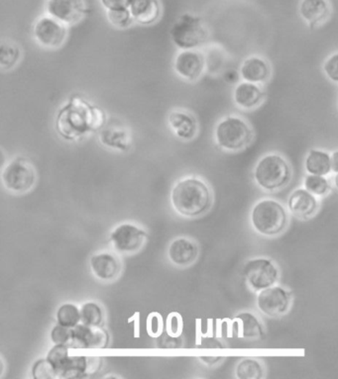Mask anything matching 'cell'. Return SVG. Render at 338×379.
I'll list each match as a JSON object with an SVG mask.
<instances>
[{"instance_id": "cell-14", "label": "cell", "mask_w": 338, "mask_h": 379, "mask_svg": "<svg viewBox=\"0 0 338 379\" xmlns=\"http://www.w3.org/2000/svg\"><path fill=\"white\" fill-rule=\"evenodd\" d=\"M206 67V57L198 50H181L173 60V71L187 81L200 80Z\"/></svg>"}, {"instance_id": "cell-13", "label": "cell", "mask_w": 338, "mask_h": 379, "mask_svg": "<svg viewBox=\"0 0 338 379\" xmlns=\"http://www.w3.org/2000/svg\"><path fill=\"white\" fill-rule=\"evenodd\" d=\"M45 8L47 15L66 26L78 24L87 12L83 0H47Z\"/></svg>"}, {"instance_id": "cell-26", "label": "cell", "mask_w": 338, "mask_h": 379, "mask_svg": "<svg viewBox=\"0 0 338 379\" xmlns=\"http://www.w3.org/2000/svg\"><path fill=\"white\" fill-rule=\"evenodd\" d=\"M56 319H57V324L67 327V328H74L76 325L82 323L81 308L74 303L63 304L58 309Z\"/></svg>"}, {"instance_id": "cell-29", "label": "cell", "mask_w": 338, "mask_h": 379, "mask_svg": "<svg viewBox=\"0 0 338 379\" xmlns=\"http://www.w3.org/2000/svg\"><path fill=\"white\" fill-rule=\"evenodd\" d=\"M236 376L240 379H260L264 374V369L258 360L245 358L236 367Z\"/></svg>"}, {"instance_id": "cell-10", "label": "cell", "mask_w": 338, "mask_h": 379, "mask_svg": "<svg viewBox=\"0 0 338 379\" xmlns=\"http://www.w3.org/2000/svg\"><path fill=\"white\" fill-rule=\"evenodd\" d=\"M243 274L250 288L261 291L275 285L279 279V270L271 259L256 258L245 263Z\"/></svg>"}, {"instance_id": "cell-36", "label": "cell", "mask_w": 338, "mask_h": 379, "mask_svg": "<svg viewBox=\"0 0 338 379\" xmlns=\"http://www.w3.org/2000/svg\"><path fill=\"white\" fill-rule=\"evenodd\" d=\"M132 1L133 0H101V3L107 11L119 10L129 8Z\"/></svg>"}, {"instance_id": "cell-34", "label": "cell", "mask_w": 338, "mask_h": 379, "mask_svg": "<svg viewBox=\"0 0 338 379\" xmlns=\"http://www.w3.org/2000/svg\"><path fill=\"white\" fill-rule=\"evenodd\" d=\"M72 338H73V328L56 325L51 331V340L54 345H65L71 347Z\"/></svg>"}, {"instance_id": "cell-20", "label": "cell", "mask_w": 338, "mask_h": 379, "mask_svg": "<svg viewBox=\"0 0 338 379\" xmlns=\"http://www.w3.org/2000/svg\"><path fill=\"white\" fill-rule=\"evenodd\" d=\"M271 69L267 61L260 56H250L241 64L240 76L243 80L248 83H265L269 80Z\"/></svg>"}, {"instance_id": "cell-6", "label": "cell", "mask_w": 338, "mask_h": 379, "mask_svg": "<svg viewBox=\"0 0 338 379\" xmlns=\"http://www.w3.org/2000/svg\"><path fill=\"white\" fill-rule=\"evenodd\" d=\"M171 39L177 48L197 50L209 40V29L202 17L191 13L181 15L171 29Z\"/></svg>"}, {"instance_id": "cell-17", "label": "cell", "mask_w": 338, "mask_h": 379, "mask_svg": "<svg viewBox=\"0 0 338 379\" xmlns=\"http://www.w3.org/2000/svg\"><path fill=\"white\" fill-rule=\"evenodd\" d=\"M168 125L173 135L184 141H190L197 136V119L187 110L176 109L168 116Z\"/></svg>"}, {"instance_id": "cell-4", "label": "cell", "mask_w": 338, "mask_h": 379, "mask_svg": "<svg viewBox=\"0 0 338 379\" xmlns=\"http://www.w3.org/2000/svg\"><path fill=\"white\" fill-rule=\"evenodd\" d=\"M292 178V169L285 158L268 153L261 158L254 169V180L266 191H276L287 186Z\"/></svg>"}, {"instance_id": "cell-18", "label": "cell", "mask_w": 338, "mask_h": 379, "mask_svg": "<svg viewBox=\"0 0 338 379\" xmlns=\"http://www.w3.org/2000/svg\"><path fill=\"white\" fill-rule=\"evenodd\" d=\"M167 254L173 265L184 268L195 263L198 256V247L191 239L181 237L170 243Z\"/></svg>"}, {"instance_id": "cell-7", "label": "cell", "mask_w": 338, "mask_h": 379, "mask_svg": "<svg viewBox=\"0 0 338 379\" xmlns=\"http://www.w3.org/2000/svg\"><path fill=\"white\" fill-rule=\"evenodd\" d=\"M215 139L222 150L237 152L251 142L252 130L244 119L238 116H227L216 125Z\"/></svg>"}, {"instance_id": "cell-23", "label": "cell", "mask_w": 338, "mask_h": 379, "mask_svg": "<svg viewBox=\"0 0 338 379\" xmlns=\"http://www.w3.org/2000/svg\"><path fill=\"white\" fill-rule=\"evenodd\" d=\"M299 11L306 22L315 26L330 17V6L328 0H302Z\"/></svg>"}, {"instance_id": "cell-35", "label": "cell", "mask_w": 338, "mask_h": 379, "mask_svg": "<svg viewBox=\"0 0 338 379\" xmlns=\"http://www.w3.org/2000/svg\"><path fill=\"white\" fill-rule=\"evenodd\" d=\"M324 73L328 76V80L338 83V52L332 54L324 62L322 65Z\"/></svg>"}, {"instance_id": "cell-24", "label": "cell", "mask_w": 338, "mask_h": 379, "mask_svg": "<svg viewBox=\"0 0 338 379\" xmlns=\"http://www.w3.org/2000/svg\"><path fill=\"white\" fill-rule=\"evenodd\" d=\"M305 168L308 175H322V177L330 175L332 171L330 153L326 151L313 149L306 155Z\"/></svg>"}, {"instance_id": "cell-15", "label": "cell", "mask_w": 338, "mask_h": 379, "mask_svg": "<svg viewBox=\"0 0 338 379\" xmlns=\"http://www.w3.org/2000/svg\"><path fill=\"white\" fill-rule=\"evenodd\" d=\"M109 344V335L103 327L76 325L73 328L71 349H103Z\"/></svg>"}, {"instance_id": "cell-33", "label": "cell", "mask_w": 338, "mask_h": 379, "mask_svg": "<svg viewBox=\"0 0 338 379\" xmlns=\"http://www.w3.org/2000/svg\"><path fill=\"white\" fill-rule=\"evenodd\" d=\"M32 376L35 379H56L55 369L47 358H41L34 363Z\"/></svg>"}, {"instance_id": "cell-16", "label": "cell", "mask_w": 338, "mask_h": 379, "mask_svg": "<svg viewBox=\"0 0 338 379\" xmlns=\"http://www.w3.org/2000/svg\"><path fill=\"white\" fill-rule=\"evenodd\" d=\"M89 266L92 274L98 281H116L121 272V263L116 255L110 252H101L94 254L89 259Z\"/></svg>"}, {"instance_id": "cell-11", "label": "cell", "mask_w": 338, "mask_h": 379, "mask_svg": "<svg viewBox=\"0 0 338 379\" xmlns=\"http://www.w3.org/2000/svg\"><path fill=\"white\" fill-rule=\"evenodd\" d=\"M32 33L36 43L42 48L49 50L61 48L67 37L66 25L49 15L40 17L36 20Z\"/></svg>"}, {"instance_id": "cell-19", "label": "cell", "mask_w": 338, "mask_h": 379, "mask_svg": "<svg viewBox=\"0 0 338 379\" xmlns=\"http://www.w3.org/2000/svg\"><path fill=\"white\" fill-rule=\"evenodd\" d=\"M288 207L293 215L306 219L315 215L319 208V203L315 194L310 193L306 188H297L291 194Z\"/></svg>"}, {"instance_id": "cell-40", "label": "cell", "mask_w": 338, "mask_h": 379, "mask_svg": "<svg viewBox=\"0 0 338 379\" xmlns=\"http://www.w3.org/2000/svg\"><path fill=\"white\" fill-rule=\"evenodd\" d=\"M335 187H337V188L338 189V173H337V175H335Z\"/></svg>"}, {"instance_id": "cell-21", "label": "cell", "mask_w": 338, "mask_h": 379, "mask_svg": "<svg viewBox=\"0 0 338 379\" xmlns=\"http://www.w3.org/2000/svg\"><path fill=\"white\" fill-rule=\"evenodd\" d=\"M264 91L256 83L241 81L233 90V100L242 109H253L261 105Z\"/></svg>"}, {"instance_id": "cell-2", "label": "cell", "mask_w": 338, "mask_h": 379, "mask_svg": "<svg viewBox=\"0 0 338 379\" xmlns=\"http://www.w3.org/2000/svg\"><path fill=\"white\" fill-rule=\"evenodd\" d=\"M173 210L184 217L195 218L206 213L213 204L211 188L200 178L186 177L176 182L171 193Z\"/></svg>"}, {"instance_id": "cell-25", "label": "cell", "mask_w": 338, "mask_h": 379, "mask_svg": "<svg viewBox=\"0 0 338 379\" xmlns=\"http://www.w3.org/2000/svg\"><path fill=\"white\" fill-rule=\"evenodd\" d=\"M240 326V333L246 339H261L264 336V329L260 321L249 312H242L236 316Z\"/></svg>"}, {"instance_id": "cell-9", "label": "cell", "mask_w": 338, "mask_h": 379, "mask_svg": "<svg viewBox=\"0 0 338 379\" xmlns=\"http://www.w3.org/2000/svg\"><path fill=\"white\" fill-rule=\"evenodd\" d=\"M112 247L119 254L133 255L143 249L148 240L145 230L132 223H123L112 230L109 237Z\"/></svg>"}, {"instance_id": "cell-27", "label": "cell", "mask_w": 338, "mask_h": 379, "mask_svg": "<svg viewBox=\"0 0 338 379\" xmlns=\"http://www.w3.org/2000/svg\"><path fill=\"white\" fill-rule=\"evenodd\" d=\"M82 323L89 326L103 327L105 324V311L103 307L94 301L85 302L81 306Z\"/></svg>"}, {"instance_id": "cell-28", "label": "cell", "mask_w": 338, "mask_h": 379, "mask_svg": "<svg viewBox=\"0 0 338 379\" xmlns=\"http://www.w3.org/2000/svg\"><path fill=\"white\" fill-rule=\"evenodd\" d=\"M21 58V50L12 42L1 43L0 48V67L3 71L13 69Z\"/></svg>"}, {"instance_id": "cell-1", "label": "cell", "mask_w": 338, "mask_h": 379, "mask_svg": "<svg viewBox=\"0 0 338 379\" xmlns=\"http://www.w3.org/2000/svg\"><path fill=\"white\" fill-rule=\"evenodd\" d=\"M105 124L103 110L83 97L74 96L59 109L55 128L63 139L74 142L101 129Z\"/></svg>"}, {"instance_id": "cell-31", "label": "cell", "mask_w": 338, "mask_h": 379, "mask_svg": "<svg viewBox=\"0 0 338 379\" xmlns=\"http://www.w3.org/2000/svg\"><path fill=\"white\" fill-rule=\"evenodd\" d=\"M304 186L306 191L317 196L326 195L331 189L330 182L326 177H322V175H306L304 180Z\"/></svg>"}, {"instance_id": "cell-39", "label": "cell", "mask_w": 338, "mask_h": 379, "mask_svg": "<svg viewBox=\"0 0 338 379\" xmlns=\"http://www.w3.org/2000/svg\"><path fill=\"white\" fill-rule=\"evenodd\" d=\"M331 157V169H332L333 173H338V150L335 151L330 155Z\"/></svg>"}, {"instance_id": "cell-32", "label": "cell", "mask_w": 338, "mask_h": 379, "mask_svg": "<svg viewBox=\"0 0 338 379\" xmlns=\"http://www.w3.org/2000/svg\"><path fill=\"white\" fill-rule=\"evenodd\" d=\"M107 17L109 23L118 29L128 28L134 22L129 8L119 9V10H107Z\"/></svg>"}, {"instance_id": "cell-38", "label": "cell", "mask_w": 338, "mask_h": 379, "mask_svg": "<svg viewBox=\"0 0 338 379\" xmlns=\"http://www.w3.org/2000/svg\"><path fill=\"white\" fill-rule=\"evenodd\" d=\"M200 360L202 362L207 363V365H213L215 363L220 362L222 360V356H202Z\"/></svg>"}, {"instance_id": "cell-37", "label": "cell", "mask_w": 338, "mask_h": 379, "mask_svg": "<svg viewBox=\"0 0 338 379\" xmlns=\"http://www.w3.org/2000/svg\"><path fill=\"white\" fill-rule=\"evenodd\" d=\"M159 321H161V316H159V317L157 316L156 318H153V319L151 320V325H153V326H151L152 335H161L162 324L161 322L159 323Z\"/></svg>"}, {"instance_id": "cell-5", "label": "cell", "mask_w": 338, "mask_h": 379, "mask_svg": "<svg viewBox=\"0 0 338 379\" xmlns=\"http://www.w3.org/2000/svg\"><path fill=\"white\" fill-rule=\"evenodd\" d=\"M251 224L257 233L263 236H276L287 226V211L276 200L270 198L260 200L252 208Z\"/></svg>"}, {"instance_id": "cell-12", "label": "cell", "mask_w": 338, "mask_h": 379, "mask_svg": "<svg viewBox=\"0 0 338 379\" xmlns=\"http://www.w3.org/2000/svg\"><path fill=\"white\" fill-rule=\"evenodd\" d=\"M292 296L289 291L282 286H271L259 291L257 306L263 314L269 317H280L289 311Z\"/></svg>"}, {"instance_id": "cell-22", "label": "cell", "mask_w": 338, "mask_h": 379, "mask_svg": "<svg viewBox=\"0 0 338 379\" xmlns=\"http://www.w3.org/2000/svg\"><path fill=\"white\" fill-rule=\"evenodd\" d=\"M133 19L141 25H152L161 15L159 0H133L129 8Z\"/></svg>"}, {"instance_id": "cell-8", "label": "cell", "mask_w": 338, "mask_h": 379, "mask_svg": "<svg viewBox=\"0 0 338 379\" xmlns=\"http://www.w3.org/2000/svg\"><path fill=\"white\" fill-rule=\"evenodd\" d=\"M1 180L4 188L9 193L24 194L35 186L37 173L32 162L24 157H17L4 166Z\"/></svg>"}, {"instance_id": "cell-3", "label": "cell", "mask_w": 338, "mask_h": 379, "mask_svg": "<svg viewBox=\"0 0 338 379\" xmlns=\"http://www.w3.org/2000/svg\"><path fill=\"white\" fill-rule=\"evenodd\" d=\"M71 347L54 345L46 358L53 365L58 378H87L98 373L103 358L96 356H71Z\"/></svg>"}, {"instance_id": "cell-30", "label": "cell", "mask_w": 338, "mask_h": 379, "mask_svg": "<svg viewBox=\"0 0 338 379\" xmlns=\"http://www.w3.org/2000/svg\"><path fill=\"white\" fill-rule=\"evenodd\" d=\"M101 141L103 145L120 151H125L129 144L127 134L123 131L121 132L120 131H114V132L109 130L105 132L103 131L101 134Z\"/></svg>"}]
</instances>
